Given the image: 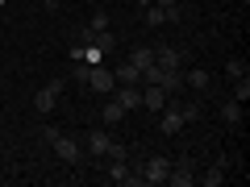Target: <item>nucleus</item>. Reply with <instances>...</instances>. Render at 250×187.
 <instances>
[{
	"instance_id": "nucleus-23",
	"label": "nucleus",
	"mask_w": 250,
	"mask_h": 187,
	"mask_svg": "<svg viewBox=\"0 0 250 187\" xmlns=\"http://www.w3.org/2000/svg\"><path fill=\"white\" fill-rule=\"evenodd\" d=\"M88 25L96 29V34H104V29H108V13H92V21H88Z\"/></svg>"
},
{
	"instance_id": "nucleus-24",
	"label": "nucleus",
	"mask_w": 250,
	"mask_h": 187,
	"mask_svg": "<svg viewBox=\"0 0 250 187\" xmlns=\"http://www.w3.org/2000/svg\"><path fill=\"white\" fill-rule=\"evenodd\" d=\"M104 158H125V146H121V142H108V150H104Z\"/></svg>"
},
{
	"instance_id": "nucleus-7",
	"label": "nucleus",
	"mask_w": 250,
	"mask_h": 187,
	"mask_svg": "<svg viewBox=\"0 0 250 187\" xmlns=\"http://www.w3.org/2000/svg\"><path fill=\"white\" fill-rule=\"evenodd\" d=\"M154 62H159V67H171V71H184V50H175V46H159V50H154Z\"/></svg>"
},
{
	"instance_id": "nucleus-27",
	"label": "nucleus",
	"mask_w": 250,
	"mask_h": 187,
	"mask_svg": "<svg viewBox=\"0 0 250 187\" xmlns=\"http://www.w3.org/2000/svg\"><path fill=\"white\" fill-rule=\"evenodd\" d=\"M138 4H142V9H146V4H154V0H138Z\"/></svg>"
},
{
	"instance_id": "nucleus-8",
	"label": "nucleus",
	"mask_w": 250,
	"mask_h": 187,
	"mask_svg": "<svg viewBox=\"0 0 250 187\" xmlns=\"http://www.w3.org/2000/svg\"><path fill=\"white\" fill-rule=\"evenodd\" d=\"M108 179H113V183H134V179H142V175H134L125 158H108Z\"/></svg>"
},
{
	"instance_id": "nucleus-13",
	"label": "nucleus",
	"mask_w": 250,
	"mask_h": 187,
	"mask_svg": "<svg viewBox=\"0 0 250 187\" xmlns=\"http://www.w3.org/2000/svg\"><path fill=\"white\" fill-rule=\"evenodd\" d=\"M179 129H184V116H179V108H167V112H163V133L175 137Z\"/></svg>"
},
{
	"instance_id": "nucleus-16",
	"label": "nucleus",
	"mask_w": 250,
	"mask_h": 187,
	"mask_svg": "<svg viewBox=\"0 0 250 187\" xmlns=\"http://www.w3.org/2000/svg\"><path fill=\"white\" fill-rule=\"evenodd\" d=\"M221 121L225 125H242V104H238V100H225V104H221Z\"/></svg>"
},
{
	"instance_id": "nucleus-17",
	"label": "nucleus",
	"mask_w": 250,
	"mask_h": 187,
	"mask_svg": "<svg viewBox=\"0 0 250 187\" xmlns=\"http://www.w3.org/2000/svg\"><path fill=\"white\" fill-rule=\"evenodd\" d=\"M71 42L75 46H92V42H96V29H92V25H75L71 29Z\"/></svg>"
},
{
	"instance_id": "nucleus-6",
	"label": "nucleus",
	"mask_w": 250,
	"mask_h": 187,
	"mask_svg": "<svg viewBox=\"0 0 250 187\" xmlns=\"http://www.w3.org/2000/svg\"><path fill=\"white\" fill-rule=\"evenodd\" d=\"M167 183H175V187H192V183H196V175H192V162H188V158L171 162V175H167Z\"/></svg>"
},
{
	"instance_id": "nucleus-5",
	"label": "nucleus",
	"mask_w": 250,
	"mask_h": 187,
	"mask_svg": "<svg viewBox=\"0 0 250 187\" xmlns=\"http://www.w3.org/2000/svg\"><path fill=\"white\" fill-rule=\"evenodd\" d=\"M88 88L92 92H100V96H113V88H117V75L108 71V67H88Z\"/></svg>"
},
{
	"instance_id": "nucleus-20",
	"label": "nucleus",
	"mask_w": 250,
	"mask_h": 187,
	"mask_svg": "<svg viewBox=\"0 0 250 187\" xmlns=\"http://www.w3.org/2000/svg\"><path fill=\"white\" fill-rule=\"evenodd\" d=\"M233 100H238V104H246V100H250V79H246V75L233 79Z\"/></svg>"
},
{
	"instance_id": "nucleus-22",
	"label": "nucleus",
	"mask_w": 250,
	"mask_h": 187,
	"mask_svg": "<svg viewBox=\"0 0 250 187\" xmlns=\"http://www.w3.org/2000/svg\"><path fill=\"white\" fill-rule=\"evenodd\" d=\"M225 71H229V79H242V75H246V62H242V58H229Z\"/></svg>"
},
{
	"instance_id": "nucleus-9",
	"label": "nucleus",
	"mask_w": 250,
	"mask_h": 187,
	"mask_svg": "<svg viewBox=\"0 0 250 187\" xmlns=\"http://www.w3.org/2000/svg\"><path fill=\"white\" fill-rule=\"evenodd\" d=\"M163 104H167V92L154 88V83H146V88H142V108H150V112H163Z\"/></svg>"
},
{
	"instance_id": "nucleus-11",
	"label": "nucleus",
	"mask_w": 250,
	"mask_h": 187,
	"mask_svg": "<svg viewBox=\"0 0 250 187\" xmlns=\"http://www.w3.org/2000/svg\"><path fill=\"white\" fill-rule=\"evenodd\" d=\"M83 142H88V154H96V158H104V150H108V142H113V137H108L104 129H92V133L83 137Z\"/></svg>"
},
{
	"instance_id": "nucleus-2",
	"label": "nucleus",
	"mask_w": 250,
	"mask_h": 187,
	"mask_svg": "<svg viewBox=\"0 0 250 187\" xmlns=\"http://www.w3.org/2000/svg\"><path fill=\"white\" fill-rule=\"evenodd\" d=\"M42 137L54 146V154H59L62 162H71V167H75V162H83V146H80V142H71L67 133H59L54 125H46V129H42Z\"/></svg>"
},
{
	"instance_id": "nucleus-10",
	"label": "nucleus",
	"mask_w": 250,
	"mask_h": 187,
	"mask_svg": "<svg viewBox=\"0 0 250 187\" xmlns=\"http://www.w3.org/2000/svg\"><path fill=\"white\" fill-rule=\"evenodd\" d=\"M208 83H213V75H208L205 67H192V71H184V88H196V92H208Z\"/></svg>"
},
{
	"instance_id": "nucleus-15",
	"label": "nucleus",
	"mask_w": 250,
	"mask_h": 187,
	"mask_svg": "<svg viewBox=\"0 0 250 187\" xmlns=\"http://www.w3.org/2000/svg\"><path fill=\"white\" fill-rule=\"evenodd\" d=\"M100 116H104V125H117V121H121V116H125V108L117 104V96H108V104L100 108Z\"/></svg>"
},
{
	"instance_id": "nucleus-25",
	"label": "nucleus",
	"mask_w": 250,
	"mask_h": 187,
	"mask_svg": "<svg viewBox=\"0 0 250 187\" xmlns=\"http://www.w3.org/2000/svg\"><path fill=\"white\" fill-rule=\"evenodd\" d=\"M38 4H42V9H59V0H38Z\"/></svg>"
},
{
	"instance_id": "nucleus-26",
	"label": "nucleus",
	"mask_w": 250,
	"mask_h": 187,
	"mask_svg": "<svg viewBox=\"0 0 250 187\" xmlns=\"http://www.w3.org/2000/svg\"><path fill=\"white\" fill-rule=\"evenodd\" d=\"M154 4H159V9H171V4H175V0H154Z\"/></svg>"
},
{
	"instance_id": "nucleus-3",
	"label": "nucleus",
	"mask_w": 250,
	"mask_h": 187,
	"mask_svg": "<svg viewBox=\"0 0 250 187\" xmlns=\"http://www.w3.org/2000/svg\"><path fill=\"white\" fill-rule=\"evenodd\" d=\"M142 183H167V175H171V158L167 154H150V158L142 162Z\"/></svg>"
},
{
	"instance_id": "nucleus-14",
	"label": "nucleus",
	"mask_w": 250,
	"mask_h": 187,
	"mask_svg": "<svg viewBox=\"0 0 250 187\" xmlns=\"http://www.w3.org/2000/svg\"><path fill=\"white\" fill-rule=\"evenodd\" d=\"M113 75H117V83H142V71H138L134 62H121Z\"/></svg>"
},
{
	"instance_id": "nucleus-12",
	"label": "nucleus",
	"mask_w": 250,
	"mask_h": 187,
	"mask_svg": "<svg viewBox=\"0 0 250 187\" xmlns=\"http://www.w3.org/2000/svg\"><path fill=\"white\" fill-rule=\"evenodd\" d=\"M196 183H200V187H217V183H225V162H217V167H208L205 175H196Z\"/></svg>"
},
{
	"instance_id": "nucleus-1",
	"label": "nucleus",
	"mask_w": 250,
	"mask_h": 187,
	"mask_svg": "<svg viewBox=\"0 0 250 187\" xmlns=\"http://www.w3.org/2000/svg\"><path fill=\"white\" fill-rule=\"evenodd\" d=\"M142 83H154V88H163L167 96H179V92H184V71H171V67L150 62V67H142Z\"/></svg>"
},
{
	"instance_id": "nucleus-19",
	"label": "nucleus",
	"mask_w": 250,
	"mask_h": 187,
	"mask_svg": "<svg viewBox=\"0 0 250 187\" xmlns=\"http://www.w3.org/2000/svg\"><path fill=\"white\" fill-rule=\"evenodd\" d=\"M129 62H134L138 71H142V67H150V62H154V50H150V46H138V50L129 54Z\"/></svg>"
},
{
	"instance_id": "nucleus-4",
	"label": "nucleus",
	"mask_w": 250,
	"mask_h": 187,
	"mask_svg": "<svg viewBox=\"0 0 250 187\" xmlns=\"http://www.w3.org/2000/svg\"><path fill=\"white\" fill-rule=\"evenodd\" d=\"M59 96H62V79H50V83H42V88H38V96H34V108L38 112H54V108H59Z\"/></svg>"
},
{
	"instance_id": "nucleus-21",
	"label": "nucleus",
	"mask_w": 250,
	"mask_h": 187,
	"mask_svg": "<svg viewBox=\"0 0 250 187\" xmlns=\"http://www.w3.org/2000/svg\"><path fill=\"white\" fill-rule=\"evenodd\" d=\"M175 108H179V116H184V125L200 121V104H175Z\"/></svg>"
},
{
	"instance_id": "nucleus-18",
	"label": "nucleus",
	"mask_w": 250,
	"mask_h": 187,
	"mask_svg": "<svg viewBox=\"0 0 250 187\" xmlns=\"http://www.w3.org/2000/svg\"><path fill=\"white\" fill-rule=\"evenodd\" d=\"M146 25H150V29L167 25V9H159V4H146Z\"/></svg>"
}]
</instances>
